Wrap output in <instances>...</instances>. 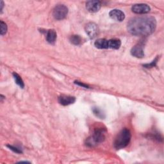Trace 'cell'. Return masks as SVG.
Instances as JSON below:
<instances>
[{
    "mask_svg": "<svg viewBox=\"0 0 164 164\" xmlns=\"http://www.w3.org/2000/svg\"><path fill=\"white\" fill-rule=\"evenodd\" d=\"M157 27L154 17L140 16L130 19L128 23V31L135 36H148L153 33Z\"/></svg>",
    "mask_w": 164,
    "mask_h": 164,
    "instance_id": "6da1fadb",
    "label": "cell"
},
{
    "mask_svg": "<svg viewBox=\"0 0 164 164\" xmlns=\"http://www.w3.org/2000/svg\"><path fill=\"white\" fill-rule=\"evenodd\" d=\"M106 134V129L105 128L97 126L94 129L92 135L86 139L85 145L89 148H92L102 143L105 140Z\"/></svg>",
    "mask_w": 164,
    "mask_h": 164,
    "instance_id": "7a4b0ae2",
    "label": "cell"
},
{
    "mask_svg": "<svg viewBox=\"0 0 164 164\" xmlns=\"http://www.w3.org/2000/svg\"><path fill=\"white\" fill-rule=\"evenodd\" d=\"M131 137L132 135H131L130 131L127 128L123 129L115 139L114 143V148L116 149H121L126 148L129 143Z\"/></svg>",
    "mask_w": 164,
    "mask_h": 164,
    "instance_id": "3957f363",
    "label": "cell"
},
{
    "mask_svg": "<svg viewBox=\"0 0 164 164\" xmlns=\"http://www.w3.org/2000/svg\"><path fill=\"white\" fill-rule=\"evenodd\" d=\"M68 14V8L64 5H58L54 8L53 16L57 20H62L66 17Z\"/></svg>",
    "mask_w": 164,
    "mask_h": 164,
    "instance_id": "277c9868",
    "label": "cell"
},
{
    "mask_svg": "<svg viewBox=\"0 0 164 164\" xmlns=\"http://www.w3.org/2000/svg\"><path fill=\"white\" fill-rule=\"evenodd\" d=\"M87 34L89 35L91 39H94L98 34L99 28L96 24L94 23H89L85 26V28Z\"/></svg>",
    "mask_w": 164,
    "mask_h": 164,
    "instance_id": "5b68a950",
    "label": "cell"
},
{
    "mask_svg": "<svg viewBox=\"0 0 164 164\" xmlns=\"http://www.w3.org/2000/svg\"><path fill=\"white\" fill-rule=\"evenodd\" d=\"M132 12L137 14H144L150 12L149 6L145 3H140L134 5L132 8Z\"/></svg>",
    "mask_w": 164,
    "mask_h": 164,
    "instance_id": "8992f818",
    "label": "cell"
},
{
    "mask_svg": "<svg viewBox=\"0 0 164 164\" xmlns=\"http://www.w3.org/2000/svg\"><path fill=\"white\" fill-rule=\"evenodd\" d=\"M131 54H132V56L136 58H143L144 57V51L143 44L139 43L135 45L131 50Z\"/></svg>",
    "mask_w": 164,
    "mask_h": 164,
    "instance_id": "52a82bcc",
    "label": "cell"
},
{
    "mask_svg": "<svg viewBox=\"0 0 164 164\" xmlns=\"http://www.w3.org/2000/svg\"><path fill=\"white\" fill-rule=\"evenodd\" d=\"M101 2L99 1H89L86 3V8L90 12L95 13L101 8Z\"/></svg>",
    "mask_w": 164,
    "mask_h": 164,
    "instance_id": "ba28073f",
    "label": "cell"
},
{
    "mask_svg": "<svg viewBox=\"0 0 164 164\" xmlns=\"http://www.w3.org/2000/svg\"><path fill=\"white\" fill-rule=\"evenodd\" d=\"M109 16H110V17L112 19L116 21H119V22L123 21L125 18L124 13L122 12L121 10H118V9L112 10L110 12H109Z\"/></svg>",
    "mask_w": 164,
    "mask_h": 164,
    "instance_id": "9c48e42d",
    "label": "cell"
},
{
    "mask_svg": "<svg viewBox=\"0 0 164 164\" xmlns=\"http://www.w3.org/2000/svg\"><path fill=\"white\" fill-rule=\"evenodd\" d=\"M59 103L63 106H68L73 104L76 101V98L74 96L62 95L59 97Z\"/></svg>",
    "mask_w": 164,
    "mask_h": 164,
    "instance_id": "30bf717a",
    "label": "cell"
},
{
    "mask_svg": "<svg viewBox=\"0 0 164 164\" xmlns=\"http://www.w3.org/2000/svg\"><path fill=\"white\" fill-rule=\"evenodd\" d=\"M94 46L98 49H108V40L105 39H97L94 43Z\"/></svg>",
    "mask_w": 164,
    "mask_h": 164,
    "instance_id": "8fae6325",
    "label": "cell"
},
{
    "mask_svg": "<svg viewBox=\"0 0 164 164\" xmlns=\"http://www.w3.org/2000/svg\"><path fill=\"white\" fill-rule=\"evenodd\" d=\"M47 41L50 44H54L57 39V33L54 30H49L46 34Z\"/></svg>",
    "mask_w": 164,
    "mask_h": 164,
    "instance_id": "7c38bea8",
    "label": "cell"
},
{
    "mask_svg": "<svg viewBox=\"0 0 164 164\" xmlns=\"http://www.w3.org/2000/svg\"><path fill=\"white\" fill-rule=\"evenodd\" d=\"M121 42L119 39H110L108 40V48L114 49H118L121 47Z\"/></svg>",
    "mask_w": 164,
    "mask_h": 164,
    "instance_id": "4fadbf2b",
    "label": "cell"
},
{
    "mask_svg": "<svg viewBox=\"0 0 164 164\" xmlns=\"http://www.w3.org/2000/svg\"><path fill=\"white\" fill-rule=\"evenodd\" d=\"M82 38L80 35H73L70 37L69 40L73 44V45L75 46H79L82 45Z\"/></svg>",
    "mask_w": 164,
    "mask_h": 164,
    "instance_id": "5bb4252c",
    "label": "cell"
},
{
    "mask_svg": "<svg viewBox=\"0 0 164 164\" xmlns=\"http://www.w3.org/2000/svg\"><path fill=\"white\" fill-rule=\"evenodd\" d=\"M13 77L14 78V80L17 85H19L21 88L23 89L25 87V83L23 80V79L21 78V76L16 73H13Z\"/></svg>",
    "mask_w": 164,
    "mask_h": 164,
    "instance_id": "9a60e30c",
    "label": "cell"
},
{
    "mask_svg": "<svg viewBox=\"0 0 164 164\" xmlns=\"http://www.w3.org/2000/svg\"><path fill=\"white\" fill-rule=\"evenodd\" d=\"M92 112H93L94 114L98 118L101 119H103L105 118V113L103 112V110H101V109H100V108L93 107Z\"/></svg>",
    "mask_w": 164,
    "mask_h": 164,
    "instance_id": "2e32d148",
    "label": "cell"
},
{
    "mask_svg": "<svg viewBox=\"0 0 164 164\" xmlns=\"http://www.w3.org/2000/svg\"><path fill=\"white\" fill-rule=\"evenodd\" d=\"M0 23H1V31H0V33H1L2 35H4L7 32V24L2 21H1Z\"/></svg>",
    "mask_w": 164,
    "mask_h": 164,
    "instance_id": "e0dca14e",
    "label": "cell"
},
{
    "mask_svg": "<svg viewBox=\"0 0 164 164\" xmlns=\"http://www.w3.org/2000/svg\"><path fill=\"white\" fill-rule=\"evenodd\" d=\"M158 60V57H157L151 63H147V64H144V65H143V66L144 68H153V67H155V65H157V63Z\"/></svg>",
    "mask_w": 164,
    "mask_h": 164,
    "instance_id": "ac0fdd59",
    "label": "cell"
},
{
    "mask_svg": "<svg viewBox=\"0 0 164 164\" xmlns=\"http://www.w3.org/2000/svg\"><path fill=\"white\" fill-rule=\"evenodd\" d=\"M7 147L13 151L14 152H16V153H22L23 152V151H22V150L17 147H15V146H10V145H7Z\"/></svg>",
    "mask_w": 164,
    "mask_h": 164,
    "instance_id": "d6986e66",
    "label": "cell"
},
{
    "mask_svg": "<svg viewBox=\"0 0 164 164\" xmlns=\"http://www.w3.org/2000/svg\"><path fill=\"white\" fill-rule=\"evenodd\" d=\"M74 83L76 84L77 85H79L80 87H84V88H86V89H89V86L87 85V84H85L81 82H79V81H75L74 82Z\"/></svg>",
    "mask_w": 164,
    "mask_h": 164,
    "instance_id": "ffe728a7",
    "label": "cell"
},
{
    "mask_svg": "<svg viewBox=\"0 0 164 164\" xmlns=\"http://www.w3.org/2000/svg\"><path fill=\"white\" fill-rule=\"evenodd\" d=\"M3 7H4V3H3V1H2L1 2V9H0V10H1V13L2 12V11H3Z\"/></svg>",
    "mask_w": 164,
    "mask_h": 164,
    "instance_id": "44dd1931",
    "label": "cell"
},
{
    "mask_svg": "<svg viewBox=\"0 0 164 164\" xmlns=\"http://www.w3.org/2000/svg\"><path fill=\"white\" fill-rule=\"evenodd\" d=\"M4 98H5V97L3 95H1V101H3V100L4 99Z\"/></svg>",
    "mask_w": 164,
    "mask_h": 164,
    "instance_id": "7402d4cb",
    "label": "cell"
},
{
    "mask_svg": "<svg viewBox=\"0 0 164 164\" xmlns=\"http://www.w3.org/2000/svg\"><path fill=\"white\" fill-rule=\"evenodd\" d=\"M19 163H29V162H25H25H20Z\"/></svg>",
    "mask_w": 164,
    "mask_h": 164,
    "instance_id": "603a6c76",
    "label": "cell"
}]
</instances>
